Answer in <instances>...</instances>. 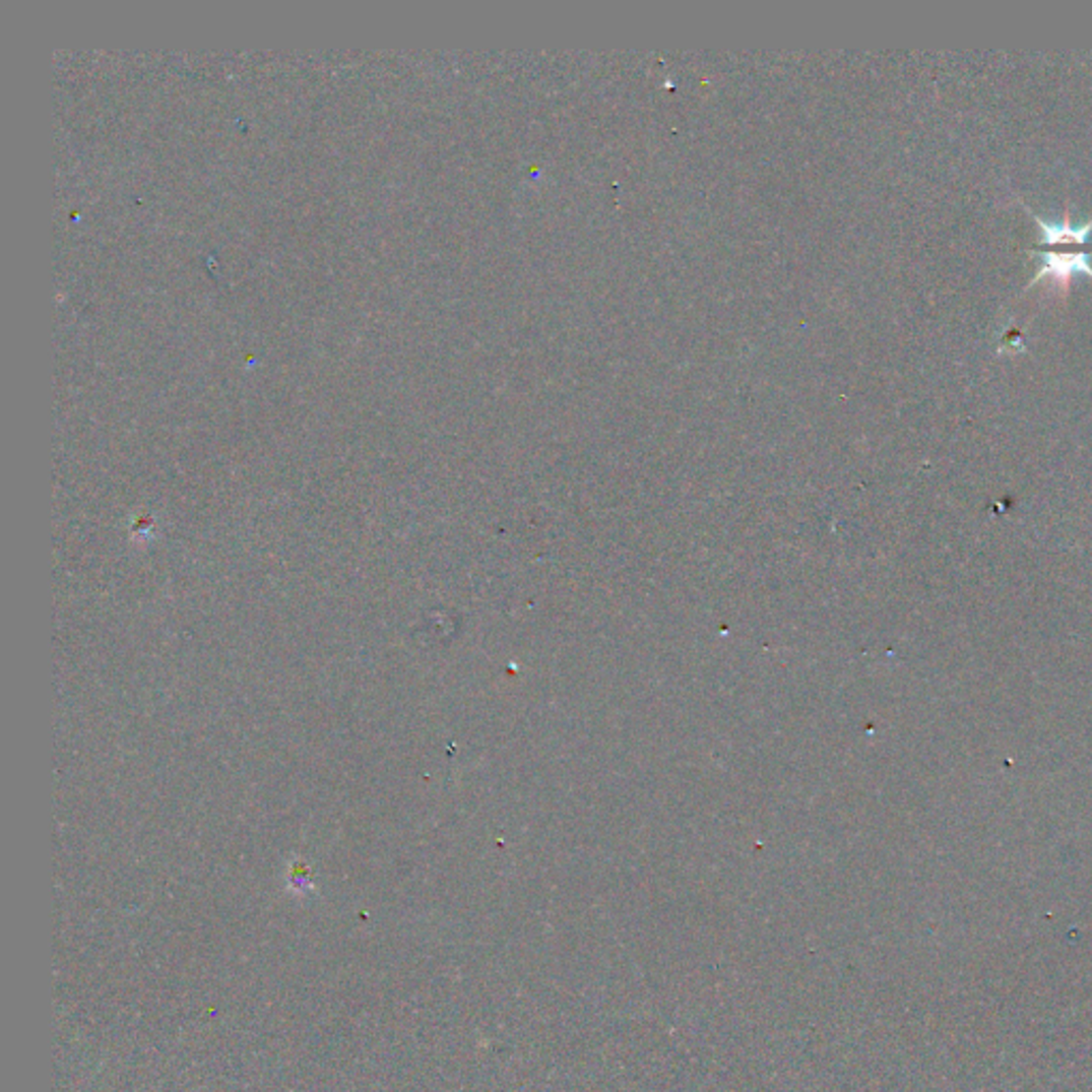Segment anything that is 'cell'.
I'll return each instance as SVG.
<instances>
[{"instance_id": "obj_1", "label": "cell", "mask_w": 1092, "mask_h": 1092, "mask_svg": "<svg viewBox=\"0 0 1092 1092\" xmlns=\"http://www.w3.org/2000/svg\"><path fill=\"white\" fill-rule=\"evenodd\" d=\"M1031 216L1035 218L1043 235L1041 246L1031 250L1043 259L1031 286L1045 280V277H1050L1054 286L1067 293L1069 284H1072V277L1076 273H1084L1092 277V250H1088V242L1092 235V220L1084 222L1082 227H1076L1072 220H1069V211H1065L1063 222H1047L1039 218L1035 211H1031Z\"/></svg>"}]
</instances>
